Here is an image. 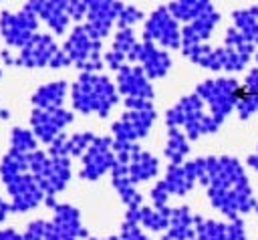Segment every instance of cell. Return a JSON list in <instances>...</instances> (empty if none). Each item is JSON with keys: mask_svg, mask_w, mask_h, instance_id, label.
<instances>
[{"mask_svg": "<svg viewBox=\"0 0 258 240\" xmlns=\"http://www.w3.org/2000/svg\"><path fill=\"white\" fill-rule=\"evenodd\" d=\"M24 8L32 10L36 16H42L56 32H62L71 18L69 0H26Z\"/></svg>", "mask_w": 258, "mask_h": 240, "instance_id": "5", "label": "cell"}, {"mask_svg": "<svg viewBox=\"0 0 258 240\" xmlns=\"http://www.w3.org/2000/svg\"><path fill=\"white\" fill-rule=\"evenodd\" d=\"M109 161H111V157H109V153H107V141H105V139H103V141H97L95 147L91 149V153L87 155V165H85L83 175H87V177L99 175V173L109 165Z\"/></svg>", "mask_w": 258, "mask_h": 240, "instance_id": "13", "label": "cell"}, {"mask_svg": "<svg viewBox=\"0 0 258 240\" xmlns=\"http://www.w3.org/2000/svg\"><path fill=\"white\" fill-rule=\"evenodd\" d=\"M117 18H119V24L121 26H127V24H133V22H137L141 18V10H137L135 6L123 4V8H121V12H119Z\"/></svg>", "mask_w": 258, "mask_h": 240, "instance_id": "18", "label": "cell"}, {"mask_svg": "<svg viewBox=\"0 0 258 240\" xmlns=\"http://www.w3.org/2000/svg\"><path fill=\"white\" fill-rule=\"evenodd\" d=\"M232 16H234V22L242 30L244 36H258V22H256V16H254L252 8H248V10H236Z\"/></svg>", "mask_w": 258, "mask_h": 240, "instance_id": "16", "label": "cell"}, {"mask_svg": "<svg viewBox=\"0 0 258 240\" xmlns=\"http://www.w3.org/2000/svg\"><path fill=\"white\" fill-rule=\"evenodd\" d=\"M169 12L173 14V18L179 20H194L200 14L212 10V2L210 0H173L169 6Z\"/></svg>", "mask_w": 258, "mask_h": 240, "instance_id": "12", "label": "cell"}, {"mask_svg": "<svg viewBox=\"0 0 258 240\" xmlns=\"http://www.w3.org/2000/svg\"><path fill=\"white\" fill-rule=\"evenodd\" d=\"M123 8V2L119 0H87V16H89V24L85 26L89 30V34L93 38L103 36L111 22L119 16Z\"/></svg>", "mask_w": 258, "mask_h": 240, "instance_id": "3", "label": "cell"}, {"mask_svg": "<svg viewBox=\"0 0 258 240\" xmlns=\"http://www.w3.org/2000/svg\"><path fill=\"white\" fill-rule=\"evenodd\" d=\"M218 20H220V16H218V12H216L214 8L208 10V12H204V14H200L198 18H194L191 24L185 26V30H183L185 46H191V44H196L200 38L208 36L210 30L214 28V24H216Z\"/></svg>", "mask_w": 258, "mask_h": 240, "instance_id": "9", "label": "cell"}, {"mask_svg": "<svg viewBox=\"0 0 258 240\" xmlns=\"http://www.w3.org/2000/svg\"><path fill=\"white\" fill-rule=\"evenodd\" d=\"M155 169H157L155 159L149 157V155H145V153H141V155L135 157V163H133L131 173H133L135 179H143V177H149L151 173H155Z\"/></svg>", "mask_w": 258, "mask_h": 240, "instance_id": "17", "label": "cell"}, {"mask_svg": "<svg viewBox=\"0 0 258 240\" xmlns=\"http://www.w3.org/2000/svg\"><path fill=\"white\" fill-rule=\"evenodd\" d=\"M145 36L147 38H157L165 46H177L179 30H177L175 18H173V14L169 12L167 6H159L151 12V16L145 24Z\"/></svg>", "mask_w": 258, "mask_h": 240, "instance_id": "4", "label": "cell"}, {"mask_svg": "<svg viewBox=\"0 0 258 240\" xmlns=\"http://www.w3.org/2000/svg\"><path fill=\"white\" fill-rule=\"evenodd\" d=\"M0 28H2V34L4 38L14 44V46H20V44H26L36 28V14L28 8H22L20 12L16 14H10V12H2L0 16Z\"/></svg>", "mask_w": 258, "mask_h": 240, "instance_id": "2", "label": "cell"}, {"mask_svg": "<svg viewBox=\"0 0 258 240\" xmlns=\"http://www.w3.org/2000/svg\"><path fill=\"white\" fill-rule=\"evenodd\" d=\"M252 12H254V16L258 18V4H256V6H252Z\"/></svg>", "mask_w": 258, "mask_h": 240, "instance_id": "23", "label": "cell"}, {"mask_svg": "<svg viewBox=\"0 0 258 240\" xmlns=\"http://www.w3.org/2000/svg\"><path fill=\"white\" fill-rule=\"evenodd\" d=\"M54 52V44L50 40V36L46 34H38V36H30V40L24 44L20 63L34 67V65H42L46 63Z\"/></svg>", "mask_w": 258, "mask_h": 240, "instance_id": "7", "label": "cell"}, {"mask_svg": "<svg viewBox=\"0 0 258 240\" xmlns=\"http://www.w3.org/2000/svg\"><path fill=\"white\" fill-rule=\"evenodd\" d=\"M87 14V0H69V16L79 20Z\"/></svg>", "mask_w": 258, "mask_h": 240, "instance_id": "21", "label": "cell"}, {"mask_svg": "<svg viewBox=\"0 0 258 240\" xmlns=\"http://www.w3.org/2000/svg\"><path fill=\"white\" fill-rule=\"evenodd\" d=\"M121 89H123L125 93L139 95V97L151 95V89H149V85L143 81L141 73H139V71H133V69H123V73H121Z\"/></svg>", "mask_w": 258, "mask_h": 240, "instance_id": "14", "label": "cell"}, {"mask_svg": "<svg viewBox=\"0 0 258 240\" xmlns=\"http://www.w3.org/2000/svg\"><path fill=\"white\" fill-rule=\"evenodd\" d=\"M62 93H64V85L62 83H54V85L42 87L34 95V103H38L42 107H52V105H56L62 99Z\"/></svg>", "mask_w": 258, "mask_h": 240, "instance_id": "15", "label": "cell"}, {"mask_svg": "<svg viewBox=\"0 0 258 240\" xmlns=\"http://www.w3.org/2000/svg\"><path fill=\"white\" fill-rule=\"evenodd\" d=\"M183 153H185V143H183L181 135H177V133L173 131V133H171L169 147H167V155H169L171 159H179Z\"/></svg>", "mask_w": 258, "mask_h": 240, "instance_id": "20", "label": "cell"}, {"mask_svg": "<svg viewBox=\"0 0 258 240\" xmlns=\"http://www.w3.org/2000/svg\"><path fill=\"white\" fill-rule=\"evenodd\" d=\"M12 143H14V149H16V151L30 149V147L34 145L30 133H26V131H22V129H16V131L12 133Z\"/></svg>", "mask_w": 258, "mask_h": 240, "instance_id": "19", "label": "cell"}, {"mask_svg": "<svg viewBox=\"0 0 258 240\" xmlns=\"http://www.w3.org/2000/svg\"><path fill=\"white\" fill-rule=\"evenodd\" d=\"M115 48H117V52L127 50V48H133V34H131V30H121V32L117 34Z\"/></svg>", "mask_w": 258, "mask_h": 240, "instance_id": "22", "label": "cell"}, {"mask_svg": "<svg viewBox=\"0 0 258 240\" xmlns=\"http://www.w3.org/2000/svg\"><path fill=\"white\" fill-rule=\"evenodd\" d=\"M67 121H71V115H67L64 111H36L34 117H32V123L36 127V133L44 141H48L54 135V131L60 125H64Z\"/></svg>", "mask_w": 258, "mask_h": 240, "instance_id": "8", "label": "cell"}, {"mask_svg": "<svg viewBox=\"0 0 258 240\" xmlns=\"http://www.w3.org/2000/svg\"><path fill=\"white\" fill-rule=\"evenodd\" d=\"M153 115L149 111H139V113H133V115H127L121 123L115 125V133L121 137V139H131V137H137V135H143L145 129L149 127Z\"/></svg>", "mask_w": 258, "mask_h": 240, "instance_id": "10", "label": "cell"}, {"mask_svg": "<svg viewBox=\"0 0 258 240\" xmlns=\"http://www.w3.org/2000/svg\"><path fill=\"white\" fill-rule=\"evenodd\" d=\"M200 93L208 97L214 105V111L218 115H224L236 95V85L230 81H218V83H206L200 87Z\"/></svg>", "mask_w": 258, "mask_h": 240, "instance_id": "6", "label": "cell"}, {"mask_svg": "<svg viewBox=\"0 0 258 240\" xmlns=\"http://www.w3.org/2000/svg\"><path fill=\"white\" fill-rule=\"evenodd\" d=\"M133 48H135V50L131 52V56H133V58H141V61L145 63V67H147L149 75L159 77V75H163V73H165V69H167V65H169V58H167L163 52L155 50L151 44L133 46Z\"/></svg>", "mask_w": 258, "mask_h": 240, "instance_id": "11", "label": "cell"}, {"mask_svg": "<svg viewBox=\"0 0 258 240\" xmlns=\"http://www.w3.org/2000/svg\"><path fill=\"white\" fill-rule=\"evenodd\" d=\"M113 101H115V95L107 79L83 77L81 83L75 87V105L81 111L99 109L101 113H105Z\"/></svg>", "mask_w": 258, "mask_h": 240, "instance_id": "1", "label": "cell"}]
</instances>
